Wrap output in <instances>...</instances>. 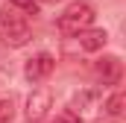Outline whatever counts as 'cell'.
Returning <instances> with one entry per match:
<instances>
[{"mask_svg":"<svg viewBox=\"0 0 126 123\" xmlns=\"http://www.w3.org/2000/svg\"><path fill=\"white\" fill-rule=\"evenodd\" d=\"M123 106H126V91H123V88H117V91L103 103V111H106L109 117H120V114H123Z\"/></svg>","mask_w":126,"mask_h":123,"instance_id":"8","label":"cell"},{"mask_svg":"<svg viewBox=\"0 0 126 123\" xmlns=\"http://www.w3.org/2000/svg\"><path fill=\"white\" fill-rule=\"evenodd\" d=\"M0 32H3V38H6L9 47H24V44L30 41V35H32L30 12L21 9L15 0L6 3V6L0 9Z\"/></svg>","mask_w":126,"mask_h":123,"instance_id":"1","label":"cell"},{"mask_svg":"<svg viewBox=\"0 0 126 123\" xmlns=\"http://www.w3.org/2000/svg\"><path fill=\"white\" fill-rule=\"evenodd\" d=\"M67 111H70L79 123H91L97 114L103 111V100H100V94H97V91H79V94H73Z\"/></svg>","mask_w":126,"mask_h":123,"instance_id":"3","label":"cell"},{"mask_svg":"<svg viewBox=\"0 0 126 123\" xmlns=\"http://www.w3.org/2000/svg\"><path fill=\"white\" fill-rule=\"evenodd\" d=\"M76 38H79V47H82V50L94 53V50H103V47H106V41H109V32H106V30H91V27H88V30H82V32H79Z\"/></svg>","mask_w":126,"mask_h":123,"instance_id":"7","label":"cell"},{"mask_svg":"<svg viewBox=\"0 0 126 123\" xmlns=\"http://www.w3.org/2000/svg\"><path fill=\"white\" fill-rule=\"evenodd\" d=\"M53 108V94L47 88H35V91L27 97V120L30 123H41Z\"/></svg>","mask_w":126,"mask_h":123,"instance_id":"4","label":"cell"},{"mask_svg":"<svg viewBox=\"0 0 126 123\" xmlns=\"http://www.w3.org/2000/svg\"><path fill=\"white\" fill-rule=\"evenodd\" d=\"M38 3H53V0H38Z\"/></svg>","mask_w":126,"mask_h":123,"instance_id":"10","label":"cell"},{"mask_svg":"<svg viewBox=\"0 0 126 123\" xmlns=\"http://www.w3.org/2000/svg\"><path fill=\"white\" fill-rule=\"evenodd\" d=\"M94 24V6L85 0H76L59 15V32L62 35H79L82 30H88Z\"/></svg>","mask_w":126,"mask_h":123,"instance_id":"2","label":"cell"},{"mask_svg":"<svg viewBox=\"0 0 126 123\" xmlns=\"http://www.w3.org/2000/svg\"><path fill=\"white\" fill-rule=\"evenodd\" d=\"M12 117H15L12 100H0V123H12Z\"/></svg>","mask_w":126,"mask_h":123,"instance_id":"9","label":"cell"},{"mask_svg":"<svg viewBox=\"0 0 126 123\" xmlns=\"http://www.w3.org/2000/svg\"><path fill=\"white\" fill-rule=\"evenodd\" d=\"M53 67H56V59H53L50 53H35V56L24 64V76H27L30 82H41V79H47V76L53 73Z\"/></svg>","mask_w":126,"mask_h":123,"instance_id":"5","label":"cell"},{"mask_svg":"<svg viewBox=\"0 0 126 123\" xmlns=\"http://www.w3.org/2000/svg\"><path fill=\"white\" fill-rule=\"evenodd\" d=\"M97 76L103 79V85H117L123 76V64L117 56H103L97 62Z\"/></svg>","mask_w":126,"mask_h":123,"instance_id":"6","label":"cell"}]
</instances>
